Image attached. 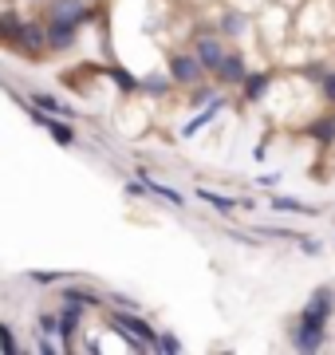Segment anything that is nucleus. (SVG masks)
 Segmentation results:
<instances>
[{"label": "nucleus", "mask_w": 335, "mask_h": 355, "mask_svg": "<svg viewBox=\"0 0 335 355\" xmlns=\"http://www.w3.org/2000/svg\"><path fill=\"white\" fill-rule=\"evenodd\" d=\"M138 87H142V91H150V95H162V91L170 87V79H158V76H150L146 83H138Z\"/></svg>", "instance_id": "27"}, {"label": "nucleus", "mask_w": 335, "mask_h": 355, "mask_svg": "<svg viewBox=\"0 0 335 355\" xmlns=\"http://www.w3.org/2000/svg\"><path fill=\"white\" fill-rule=\"evenodd\" d=\"M39 328H44V336H55V331H60V320H55L52 312H44V316H39Z\"/></svg>", "instance_id": "28"}, {"label": "nucleus", "mask_w": 335, "mask_h": 355, "mask_svg": "<svg viewBox=\"0 0 335 355\" xmlns=\"http://www.w3.org/2000/svg\"><path fill=\"white\" fill-rule=\"evenodd\" d=\"M323 328H327V320H316V316H304L300 312V324H296V331H292V347L296 352H320L323 347Z\"/></svg>", "instance_id": "2"}, {"label": "nucleus", "mask_w": 335, "mask_h": 355, "mask_svg": "<svg viewBox=\"0 0 335 355\" xmlns=\"http://www.w3.org/2000/svg\"><path fill=\"white\" fill-rule=\"evenodd\" d=\"M221 111H225V99H209V107H206V111L197 114V119H190V123L181 127V139H194L197 130H206V127L213 123V119H217Z\"/></svg>", "instance_id": "11"}, {"label": "nucleus", "mask_w": 335, "mask_h": 355, "mask_svg": "<svg viewBox=\"0 0 335 355\" xmlns=\"http://www.w3.org/2000/svg\"><path fill=\"white\" fill-rule=\"evenodd\" d=\"M64 300H67V304H79V308H99V304H103L95 292H83V288H67Z\"/></svg>", "instance_id": "20"}, {"label": "nucleus", "mask_w": 335, "mask_h": 355, "mask_svg": "<svg viewBox=\"0 0 335 355\" xmlns=\"http://www.w3.org/2000/svg\"><path fill=\"white\" fill-rule=\"evenodd\" d=\"M28 114H32V123H39V127H44L55 142H60V146H75V130L67 127L60 114H44V111H36V107H32Z\"/></svg>", "instance_id": "4"}, {"label": "nucleus", "mask_w": 335, "mask_h": 355, "mask_svg": "<svg viewBox=\"0 0 335 355\" xmlns=\"http://www.w3.org/2000/svg\"><path fill=\"white\" fill-rule=\"evenodd\" d=\"M107 76H111V79H115V83H118V87H123V91H138V79H134V76H130V71H127V67H107Z\"/></svg>", "instance_id": "21"}, {"label": "nucleus", "mask_w": 335, "mask_h": 355, "mask_svg": "<svg viewBox=\"0 0 335 355\" xmlns=\"http://www.w3.org/2000/svg\"><path fill=\"white\" fill-rule=\"evenodd\" d=\"M79 316H83V308L79 304H64V316H60V340H64V347H71V336L79 331Z\"/></svg>", "instance_id": "13"}, {"label": "nucleus", "mask_w": 335, "mask_h": 355, "mask_svg": "<svg viewBox=\"0 0 335 355\" xmlns=\"http://www.w3.org/2000/svg\"><path fill=\"white\" fill-rule=\"evenodd\" d=\"M332 308H335V292H332V284H320V288L311 292V300H308V308H304V316L327 320V316H332Z\"/></svg>", "instance_id": "9"}, {"label": "nucleus", "mask_w": 335, "mask_h": 355, "mask_svg": "<svg viewBox=\"0 0 335 355\" xmlns=\"http://www.w3.org/2000/svg\"><path fill=\"white\" fill-rule=\"evenodd\" d=\"M158 352L178 355V352H181V340H178V336H158Z\"/></svg>", "instance_id": "26"}, {"label": "nucleus", "mask_w": 335, "mask_h": 355, "mask_svg": "<svg viewBox=\"0 0 335 355\" xmlns=\"http://www.w3.org/2000/svg\"><path fill=\"white\" fill-rule=\"evenodd\" d=\"M245 60H241V55H237V51H229V55H221V64H217V76H221V83H225V87H237V83H241V79H245Z\"/></svg>", "instance_id": "10"}, {"label": "nucleus", "mask_w": 335, "mask_h": 355, "mask_svg": "<svg viewBox=\"0 0 335 355\" xmlns=\"http://www.w3.org/2000/svg\"><path fill=\"white\" fill-rule=\"evenodd\" d=\"M32 107H44V111L60 114V119H64V114H75L71 107H64V103L55 99V95H44V91H32Z\"/></svg>", "instance_id": "18"}, {"label": "nucleus", "mask_w": 335, "mask_h": 355, "mask_svg": "<svg viewBox=\"0 0 335 355\" xmlns=\"http://www.w3.org/2000/svg\"><path fill=\"white\" fill-rule=\"evenodd\" d=\"M48 16H52V20H71V24H87V20H95V16L83 8V0H55Z\"/></svg>", "instance_id": "6"}, {"label": "nucleus", "mask_w": 335, "mask_h": 355, "mask_svg": "<svg viewBox=\"0 0 335 355\" xmlns=\"http://www.w3.org/2000/svg\"><path fill=\"white\" fill-rule=\"evenodd\" d=\"M44 40H48V48L52 51L75 48V24H71V20H52V24L44 28Z\"/></svg>", "instance_id": "5"}, {"label": "nucleus", "mask_w": 335, "mask_h": 355, "mask_svg": "<svg viewBox=\"0 0 335 355\" xmlns=\"http://www.w3.org/2000/svg\"><path fill=\"white\" fill-rule=\"evenodd\" d=\"M138 178H142V186H146V190H154L158 198H166L170 205H181V193H178V190H170V186H162V182H154V178L146 174V170H138Z\"/></svg>", "instance_id": "19"}, {"label": "nucleus", "mask_w": 335, "mask_h": 355, "mask_svg": "<svg viewBox=\"0 0 335 355\" xmlns=\"http://www.w3.org/2000/svg\"><path fill=\"white\" fill-rule=\"evenodd\" d=\"M197 198H201V202H206V205H213V209H217V214H233V209H237V202H233L229 193L206 190V186H201V190H197Z\"/></svg>", "instance_id": "17"}, {"label": "nucleus", "mask_w": 335, "mask_h": 355, "mask_svg": "<svg viewBox=\"0 0 335 355\" xmlns=\"http://www.w3.org/2000/svg\"><path fill=\"white\" fill-rule=\"evenodd\" d=\"M20 24H24V20H20L16 12H0V44H4V48H16Z\"/></svg>", "instance_id": "15"}, {"label": "nucleus", "mask_w": 335, "mask_h": 355, "mask_svg": "<svg viewBox=\"0 0 335 355\" xmlns=\"http://www.w3.org/2000/svg\"><path fill=\"white\" fill-rule=\"evenodd\" d=\"M316 83H320V95L327 103H335V71H320V79H316Z\"/></svg>", "instance_id": "23"}, {"label": "nucleus", "mask_w": 335, "mask_h": 355, "mask_svg": "<svg viewBox=\"0 0 335 355\" xmlns=\"http://www.w3.org/2000/svg\"><path fill=\"white\" fill-rule=\"evenodd\" d=\"M272 209H280V214H300V217H311V214H316L311 205H304L300 198H288V193H276V198H272Z\"/></svg>", "instance_id": "16"}, {"label": "nucleus", "mask_w": 335, "mask_h": 355, "mask_svg": "<svg viewBox=\"0 0 335 355\" xmlns=\"http://www.w3.org/2000/svg\"><path fill=\"white\" fill-rule=\"evenodd\" d=\"M201 76H206V67H201V60H197V55H190V51H178V55L170 60V79H174V83L197 87V83H201Z\"/></svg>", "instance_id": "3"}, {"label": "nucleus", "mask_w": 335, "mask_h": 355, "mask_svg": "<svg viewBox=\"0 0 335 355\" xmlns=\"http://www.w3.org/2000/svg\"><path fill=\"white\" fill-rule=\"evenodd\" d=\"M0 347H4L8 355L20 352V343H16V336H12V328H8V324H0Z\"/></svg>", "instance_id": "25"}, {"label": "nucleus", "mask_w": 335, "mask_h": 355, "mask_svg": "<svg viewBox=\"0 0 335 355\" xmlns=\"http://www.w3.org/2000/svg\"><path fill=\"white\" fill-rule=\"evenodd\" d=\"M221 32H225V36H241V32H245V20H241L237 12L221 16Z\"/></svg>", "instance_id": "22"}, {"label": "nucleus", "mask_w": 335, "mask_h": 355, "mask_svg": "<svg viewBox=\"0 0 335 355\" xmlns=\"http://www.w3.org/2000/svg\"><path fill=\"white\" fill-rule=\"evenodd\" d=\"M28 280H36V284H60V280H67V272H39V268H32Z\"/></svg>", "instance_id": "24"}, {"label": "nucleus", "mask_w": 335, "mask_h": 355, "mask_svg": "<svg viewBox=\"0 0 335 355\" xmlns=\"http://www.w3.org/2000/svg\"><path fill=\"white\" fill-rule=\"evenodd\" d=\"M197 48V60H201V67L206 71H217V64H221V55H225V48H221V40H213V36H201L194 44Z\"/></svg>", "instance_id": "12"}, {"label": "nucleus", "mask_w": 335, "mask_h": 355, "mask_svg": "<svg viewBox=\"0 0 335 355\" xmlns=\"http://www.w3.org/2000/svg\"><path fill=\"white\" fill-rule=\"evenodd\" d=\"M308 139H316L320 146H332L335 142V114H323V119H316L308 130H304Z\"/></svg>", "instance_id": "14"}, {"label": "nucleus", "mask_w": 335, "mask_h": 355, "mask_svg": "<svg viewBox=\"0 0 335 355\" xmlns=\"http://www.w3.org/2000/svg\"><path fill=\"white\" fill-rule=\"evenodd\" d=\"M269 87H272V76H269V71H245V79H241L245 103H260L264 95H269Z\"/></svg>", "instance_id": "8"}, {"label": "nucleus", "mask_w": 335, "mask_h": 355, "mask_svg": "<svg viewBox=\"0 0 335 355\" xmlns=\"http://www.w3.org/2000/svg\"><path fill=\"white\" fill-rule=\"evenodd\" d=\"M111 328H115L118 336H138L150 352H158V331L142 316H134V308H130V312H111Z\"/></svg>", "instance_id": "1"}, {"label": "nucleus", "mask_w": 335, "mask_h": 355, "mask_svg": "<svg viewBox=\"0 0 335 355\" xmlns=\"http://www.w3.org/2000/svg\"><path fill=\"white\" fill-rule=\"evenodd\" d=\"M48 48V40H44V28L39 24H20V36H16V48L12 51H24V55H36V51Z\"/></svg>", "instance_id": "7"}]
</instances>
